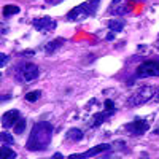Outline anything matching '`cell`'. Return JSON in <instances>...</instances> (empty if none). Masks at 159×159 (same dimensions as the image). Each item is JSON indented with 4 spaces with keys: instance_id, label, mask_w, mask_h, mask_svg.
I'll return each mask as SVG.
<instances>
[{
    "instance_id": "cell-6",
    "label": "cell",
    "mask_w": 159,
    "mask_h": 159,
    "mask_svg": "<svg viewBox=\"0 0 159 159\" xmlns=\"http://www.w3.org/2000/svg\"><path fill=\"white\" fill-rule=\"evenodd\" d=\"M137 78H148V76H159V61H147L142 62L137 70H135Z\"/></svg>"
},
{
    "instance_id": "cell-17",
    "label": "cell",
    "mask_w": 159,
    "mask_h": 159,
    "mask_svg": "<svg viewBox=\"0 0 159 159\" xmlns=\"http://www.w3.org/2000/svg\"><path fill=\"white\" fill-rule=\"evenodd\" d=\"M40 97H42V92L40 91H34V92H27V94L24 96V99H25V102H29V103H34V102H37Z\"/></svg>"
},
{
    "instance_id": "cell-13",
    "label": "cell",
    "mask_w": 159,
    "mask_h": 159,
    "mask_svg": "<svg viewBox=\"0 0 159 159\" xmlns=\"http://www.w3.org/2000/svg\"><path fill=\"white\" fill-rule=\"evenodd\" d=\"M64 43H65V38H56V40H52V42H49V43H46V45H45V51L51 54V52L57 51Z\"/></svg>"
},
{
    "instance_id": "cell-20",
    "label": "cell",
    "mask_w": 159,
    "mask_h": 159,
    "mask_svg": "<svg viewBox=\"0 0 159 159\" xmlns=\"http://www.w3.org/2000/svg\"><path fill=\"white\" fill-rule=\"evenodd\" d=\"M7 62H8V56H5L2 52V54H0V67H5Z\"/></svg>"
},
{
    "instance_id": "cell-24",
    "label": "cell",
    "mask_w": 159,
    "mask_h": 159,
    "mask_svg": "<svg viewBox=\"0 0 159 159\" xmlns=\"http://www.w3.org/2000/svg\"><path fill=\"white\" fill-rule=\"evenodd\" d=\"M52 157H62V154L61 153H56V154H52Z\"/></svg>"
},
{
    "instance_id": "cell-11",
    "label": "cell",
    "mask_w": 159,
    "mask_h": 159,
    "mask_svg": "<svg viewBox=\"0 0 159 159\" xmlns=\"http://www.w3.org/2000/svg\"><path fill=\"white\" fill-rule=\"evenodd\" d=\"M21 118H22V116H21V111H19V110H8V111H5L3 116H2V126H3L5 129L13 127Z\"/></svg>"
},
{
    "instance_id": "cell-1",
    "label": "cell",
    "mask_w": 159,
    "mask_h": 159,
    "mask_svg": "<svg viewBox=\"0 0 159 159\" xmlns=\"http://www.w3.org/2000/svg\"><path fill=\"white\" fill-rule=\"evenodd\" d=\"M52 132H54V127H52L51 123L48 121H40L32 127V132L29 135V140L25 143V148L29 151H43L49 147L51 139H52Z\"/></svg>"
},
{
    "instance_id": "cell-15",
    "label": "cell",
    "mask_w": 159,
    "mask_h": 159,
    "mask_svg": "<svg viewBox=\"0 0 159 159\" xmlns=\"http://www.w3.org/2000/svg\"><path fill=\"white\" fill-rule=\"evenodd\" d=\"M19 11H21V10H19L18 5H5V7H3V16H5V18L15 16V15H18Z\"/></svg>"
},
{
    "instance_id": "cell-18",
    "label": "cell",
    "mask_w": 159,
    "mask_h": 159,
    "mask_svg": "<svg viewBox=\"0 0 159 159\" xmlns=\"http://www.w3.org/2000/svg\"><path fill=\"white\" fill-rule=\"evenodd\" d=\"M25 123H27V121H25L24 118H21L19 121H18L15 126H13V130H15V134H18V135H21V134H22L24 129H25Z\"/></svg>"
},
{
    "instance_id": "cell-3",
    "label": "cell",
    "mask_w": 159,
    "mask_h": 159,
    "mask_svg": "<svg viewBox=\"0 0 159 159\" xmlns=\"http://www.w3.org/2000/svg\"><path fill=\"white\" fill-rule=\"evenodd\" d=\"M40 76V69L32 62H22L16 67V80L19 83H30Z\"/></svg>"
},
{
    "instance_id": "cell-23",
    "label": "cell",
    "mask_w": 159,
    "mask_h": 159,
    "mask_svg": "<svg viewBox=\"0 0 159 159\" xmlns=\"http://www.w3.org/2000/svg\"><path fill=\"white\" fill-rule=\"evenodd\" d=\"M8 99H11V97H10V96H2V102H3V100H8Z\"/></svg>"
},
{
    "instance_id": "cell-4",
    "label": "cell",
    "mask_w": 159,
    "mask_h": 159,
    "mask_svg": "<svg viewBox=\"0 0 159 159\" xmlns=\"http://www.w3.org/2000/svg\"><path fill=\"white\" fill-rule=\"evenodd\" d=\"M154 94H156V88L154 86H142L127 99V105L129 107H139V105H143V103H147L148 100H151V97Z\"/></svg>"
},
{
    "instance_id": "cell-19",
    "label": "cell",
    "mask_w": 159,
    "mask_h": 159,
    "mask_svg": "<svg viewBox=\"0 0 159 159\" xmlns=\"http://www.w3.org/2000/svg\"><path fill=\"white\" fill-rule=\"evenodd\" d=\"M0 139H2V142H3L5 145H13V143H15V140H13V137H11V135L8 134L7 130H3L2 134H0Z\"/></svg>"
},
{
    "instance_id": "cell-8",
    "label": "cell",
    "mask_w": 159,
    "mask_h": 159,
    "mask_svg": "<svg viewBox=\"0 0 159 159\" xmlns=\"http://www.w3.org/2000/svg\"><path fill=\"white\" fill-rule=\"evenodd\" d=\"M132 3L134 0H113L110 5V15L115 16H124L132 10Z\"/></svg>"
},
{
    "instance_id": "cell-5",
    "label": "cell",
    "mask_w": 159,
    "mask_h": 159,
    "mask_svg": "<svg viewBox=\"0 0 159 159\" xmlns=\"http://www.w3.org/2000/svg\"><path fill=\"white\" fill-rule=\"evenodd\" d=\"M103 105H105V110L100 111V113H96L94 118H92V121H91V124H89L92 129H96V127L102 126L108 118H111V116L116 113V107H115V102H113V100L107 99V100L103 102Z\"/></svg>"
},
{
    "instance_id": "cell-22",
    "label": "cell",
    "mask_w": 159,
    "mask_h": 159,
    "mask_svg": "<svg viewBox=\"0 0 159 159\" xmlns=\"http://www.w3.org/2000/svg\"><path fill=\"white\" fill-rule=\"evenodd\" d=\"M48 3H51V5H56V3H59V2H62V0H46Z\"/></svg>"
},
{
    "instance_id": "cell-14",
    "label": "cell",
    "mask_w": 159,
    "mask_h": 159,
    "mask_svg": "<svg viewBox=\"0 0 159 159\" xmlns=\"http://www.w3.org/2000/svg\"><path fill=\"white\" fill-rule=\"evenodd\" d=\"M108 29H110V32H115V34H118V32H121L123 29H124V21H121V19H110L108 21Z\"/></svg>"
},
{
    "instance_id": "cell-12",
    "label": "cell",
    "mask_w": 159,
    "mask_h": 159,
    "mask_svg": "<svg viewBox=\"0 0 159 159\" xmlns=\"http://www.w3.org/2000/svg\"><path fill=\"white\" fill-rule=\"evenodd\" d=\"M83 137H84V134L80 127H72L70 130H67V134H65V139L69 142H80V140H83Z\"/></svg>"
},
{
    "instance_id": "cell-7",
    "label": "cell",
    "mask_w": 159,
    "mask_h": 159,
    "mask_svg": "<svg viewBox=\"0 0 159 159\" xmlns=\"http://www.w3.org/2000/svg\"><path fill=\"white\" fill-rule=\"evenodd\" d=\"M32 25L38 30V32H43V34H48V32H52L56 29V19H52L51 16H42V18H35L32 19Z\"/></svg>"
},
{
    "instance_id": "cell-9",
    "label": "cell",
    "mask_w": 159,
    "mask_h": 159,
    "mask_svg": "<svg viewBox=\"0 0 159 159\" xmlns=\"http://www.w3.org/2000/svg\"><path fill=\"white\" fill-rule=\"evenodd\" d=\"M124 127H126V130L129 132V134H132V135H143L145 132L150 129V123L147 121V119L137 118V119H134V121L127 123Z\"/></svg>"
},
{
    "instance_id": "cell-25",
    "label": "cell",
    "mask_w": 159,
    "mask_h": 159,
    "mask_svg": "<svg viewBox=\"0 0 159 159\" xmlns=\"http://www.w3.org/2000/svg\"><path fill=\"white\" fill-rule=\"evenodd\" d=\"M157 48H159V40H157Z\"/></svg>"
},
{
    "instance_id": "cell-10",
    "label": "cell",
    "mask_w": 159,
    "mask_h": 159,
    "mask_svg": "<svg viewBox=\"0 0 159 159\" xmlns=\"http://www.w3.org/2000/svg\"><path fill=\"white\" fill-rule=\"evenodd\" d=\"M110 150H111V147L108 143H100V145H97V147L91 148V150H88L81 154H70V159H88V157H94L100 153H108Z\"/></svg>"
},
{
    "instance_id": "cell-16",
    "label": "cell",
    "mask_w": 159,
    "mask_h": 159,
    "mask_svg": "<svg viewBox=\"0 0 159 159\" xmlns=\"http://www.w3.org/2000/svg\"><path fill=\"white\" fill-rule=\"evenodd\" d=\"M0 151H2V153H0V156H2L3 159H16V157H18V154H16L15 151H13V150H10V148L7 147V145H3Z\"/></svg>"
},
{
    "instance_id": "cell-2",
    "label": "cell",
    "mask_w": 159,
    "mask_h": 159,
    "mask_svg": "<svg viewBox=\"0 0 159 159\" xmlns=\"http://www.w3.org/2000/svg\"><path fill=\"white\" fill-rule=\"evenodd\" d=\"M99 5H100V0H88V2H84V3H80V5H76L75 8H72L67 13V19L73 21V22L84 21V19L96 15Z\"/></svg>"
},
{
    "instance_id": "cell-26",
    "label": "cell",
    "mask_w": 159,
    "mask_h": 159,
    "mask_svg": "<svg viewBox=\"0 0 159 159\" xmlns=\"http://www.w3.org/2000/svg\"><path fill=\"white\" fill-rule=\"evenodd\" d=\"M157 97H159V92H157Z\"/></svg>"
},
{
    "instance_id": "cell-21",
    "label": "cell",
    "mask_w": 159,
    "mask_h": 159,
    "mask_svg": "<svg viewBox=\"0 0 159 159\" xmlns=\"http://www.w3.org/2000/svg\"><path fill=\"white\" fill-rule=\"evenodd\" d=\"M107 40H108V42H111V40H115V32H110V34L107 35Z\"/></svg>"
}]
</instances>
